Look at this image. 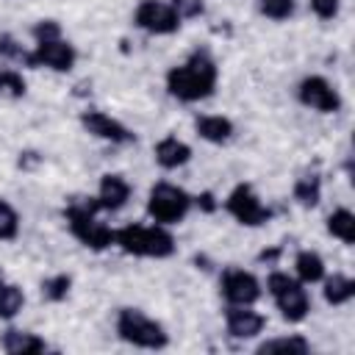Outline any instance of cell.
Returning <instances> with one entry per match:
<instances>
[{
	"label": "cell",
	"instance_id": "cell-30",
	"mask_svg": "<svg viewBox=\"0 0 355 355\" xmlns=\"http://www.w3.org/2000/svg\"><path fill=\"white\" fill-rule=\"evenodd\" d=\"M31 33H33L36 42H42V39H55V36H61V25H58L55 19H39Z\"/></svg>",
	"mask_w": 355,
	"mask_h": 355
},
{
	"label": "cell",
	"instance_id": "cell-26",
	"mask_svg": "<svg viewBox=\"0 0 355 355\" xmlns=\"http://www.w3.org/2000/svg\"><path fill=\"white\" fill-rule=\"evenodd\" d=\"M19 233V214L17 208L0 197V241H14Z\"/></svg>",
	"mask_w": 355,
	"mask_h": 355
},
{
	"label": "cell",
	"instance_id": "cell-18",
	"mask_svg": "<svg viewBox=\"0 0 355 355\" xmlns=\"http://www.w3.org/2000/svg\"><path fill=\"white\" fill-rule=\"evenodd\" d=\"M322 294H324V302L327 305H347L352 297H355V280L349 275H324L322 277Z\"/></svg>",
	"mask_w": 355,
	"mask_h": 355
},
{
	"label": "cell",
	"instance_id": "cell-23",
	"mask_svg": "<svg viewBox=\"0 0 355 355\" xmlns=\"http://www.w3.org/2000/svg\"><path fill=\"white\" fill-rule=\"evenodd\" d=\"M25 305V294L17 283H0V319H14Z\"/></svg>",
	"mask_w": 355,
	"mask_h": 355
},
{
	"label": "cell",
	"instance_id": "cell-19",
	"mask_svg": "<svg viewBox=\"0 0 355 355\" xmlns=\"http://www.w3.org/2000/svg\"><path fill=\"white\" fill-rule=\"evenodd\" d=\"M294 272H297V280H300L302 286L322 283V277L327 275L322 255L313 252V250H300V252H297V258H294Z\"/></svg>",
	"mask_w": 355,
	"mask_h": 355
},
{
	"label": "cell",
	"instance_id": "cell-15",
	"mask_svg": "<svg viewBox=\"0 0 355 355\" xmlns=\"http://www.w3.org/2000/svg\"><path fill=\"white\" fill-rule=\"evenodd\" d=\"M155 164L161 169H180L191 161V147L186 141H180L178 136H164L155 147H153Z\"/></svg>",
	"mask_w": 355,
	"mask_h": 355
},
{
	"label": "cell",
	"instance_id": "cell-9",
	"mask_svg": "<svg viewBox=\"0 0 355 355\" xmlns=\"http://www.w3.org/2000/svg\"><path fill=\"white\" fill-rule=\"evenodd\" d=\"M225 211L244 227H261L269 219V208L261 202L250 183H236L225 197Z\"/></svg>",
	"mask_w": 355,
	"mask_h": 355
},
{
	"label": "cell",
	"instance_id": "cell-2",
	"mask_svg": "<svg viewBox=\"0 0 355 355\" xmlns=\"http://www.w3.org/2000/svg\"><path fill=\"white\" fill-rule=\"evenodd\" d=\"M114 244L136 258H169L175 239L164 225H125L114 230Z\"/></svg>",
	"mask_w": 355,
	"mask_h": 355
},
{
	"label": "cell",
	"instance_id": "cell-16",
	"mask_svg": "<svg viewBox=\"0 0 355 355\" xmlns=\"http://www.w3.org/2000/svg\"><path fill=\"white\" fill-rule=\"evenodd\" d=\"M194 130H197L200 139H205L211 144H225V141L233 139L236 125H233V119H227L222 114H200L194 119Z\"/></svg>",
	"mask_w": 355,
	"mask_h": 355
},
{
	"label": "cell",
	"instance_id": "cell-1",
	"mask_svg": "<svg viewBox=\"0 0 355 355\" xmlns=\"http://www.w3.org/2000/svg\"><path fill=\"white\" fill-rule=\"evenodd\" d=\"M219 83V67L208 50H194L183 64L166 72V92L180 103H200L214 94Z\"/></svg>",
	"mask_w": 355,
	"mask_h": 355
},
{
	"label": "cell",
	"instance_id": "cell-32",
	"mask_svg": "<svg viewBox=\"0 0 355 355\" xmlns=\"http://www.w3.org/2000/svg\"><path fill=\"white\" fill-rule=\"evenodd\" d=\"M0 283H3V269H0Z\"/></svg>",
	"mask_w": 355,
	"mask_h": 355
},
{
	"label": "cell",
	"instance_id": "cell-10",
	"mask_svg": "<svg viewBox=\"0 0 355 355\" xmlns=\"http://www.w3.org/2000/svg\"><path fill=\"white\" fill-rule=\"evenodd\" d=\"M219 294L225 297L227 305H255L263 294L261 280L241 266H227L219 275Z\"/></svg>",
	"mask_w": 355,
	"mask_h": 355
},
{
	"label": "cell",
	"instance_id": "cell-8",
	"mask_svg": "<svg viewBox=\"0 0 355 355\" xmlns=\"http://www.w3.org/2000/svg\"><path fill=\"white\" fill-rule=\"evenodd\" d=\"M180 17L169 6V0H139L133 8V25L153 36H169L180 31Z\"/></svg>",
	"mask_w": 355,
	"mask_h": 355
},
{
	"label": "cell",
	"instance_id": "cell-21",
	"mask_svg": "<svg viewBox=\"0 0 355 355\" xmlns=\"http://www.w3.org/2000/svg\"><path fill=\"white\" fill-rule=\"evenodd\" d=\"M294 200L302 208H316L322 200V178L316 172H305L294 180Z\"/></svg>",
	"mask_w": 355,
	"mask_h": 355
},
{
	"label": "cell",
	"instance_id": "cell-20",
	"mask_svg": "<svg viewBox=\"0 0 355 355\" xmlns=\"http://www.w3.org/2000/svg\"><path fill=\"white\" fill-rule=\"evenodd\" d=\"M258 352H288V355H305L311 352V341L300 333H288V336H275L258 344Z\"/></svg>",
	"mask_w": 355,
	"mask_h": 355
},
{
	"label": "cell",
	"instance_id": "cell-27",
	"mask_svg": "<svg viewBox=\"0 0 355 355\" xmlns=\"http://www.w3.org/2000/svg\"><path fill=\"white\" fill-rule=\"evenodd\" d=\"M258 8L269 19H288L294 14V0H258Z\"/></svg>",
	"mask_w": 355,
	"mask_h": 355
},
{
	"label": "cell",
	"instance_id": "cell-28",
	"mask_svg": "<svg viewBox=\"0 0 355 355\" xmlns=\"http://www.w3.org/2000/svg\"><path fill=\"white\" fill-rule=\"evenodd\" d=\"M169 6L175 8V14L180 19H197L205 11V3L202 0H169Z\"/></svg>",
	"mask_w": 355,
	"mask_h": 355
},
{
	"label": "cell",
	"instance_id": "cell-3",
	"mask_svg": "<svg viewBox=\"0 0 355 355\" xmlns=\"http://www.w3.org/2000/svg\"><path fill=\"white\" fill-rule=\"evenodd\" d=\"M97 211L100 208H97L94 200L92 202L89 200H72L67 205L64 216H67V225H69L72 236L83 247H89L94 252H103V250H108L114 244V227L105 225V222H100L97 219Z\"/></svg>",
	"mask_w": 355,
	"mask_h": 355
},
{
	"label": "cell",
	"instance_id": "cell-29",
	"mask_svg": "<svg viewBox=\"0 0 355 355\" xmlns=\"http://www.w3.org/2000/svg\"><path fill=\"white\" fill-rule=\"evenodd\" d=\"M308 6L319 19H336L341 11V0H308Z\"/></svg>",
	"mask_w": 355,
	"mask_h": 355
},
{
	"label": "cell",
	"instance_id": "cell-24",
	"mask_svg": "<svg viewBox=\"0 0 355 355\" xmlns=\"http://www.w3.org/2000/svg\"><path fill=\"white\" fill-rule=\"evenodd\" d=\"M69 288H72V277L64 275V272H58V275L42 280V297H44L47 302H61V300H67Z\"/></svg>",
	"mask_w": 355,
	"mask_h": 355
},
{
	"label": "cell",
	"instance_id": "cell-22",
	"mask_svg": "<svg viewBox=\"0 0 355 355\" xmlns=\"http://www.w3.org/2000/svg\"><path fill=\"white\" fill-rule=\"evenodd\" d=\"M327 233L344 244H355V214L349 208H336L327 216Z\"/></svg>",
	"mask_w": 355,
	"mask_h": 355
},
{
	"label": "cell",
	"instance_id": "cell-6",
	"mask_svg": "<svg viewBox=\"0 0 355 355\" xmlns=\"http://www.w3.org/2000/svg\"><path fill=\"white\" fill-rule=\"evenodd\" d=\"M266 291L275 300V305H277V311H280V316L286 322L297 324L311 313V297H308L305 286L297 277H291L288 272H280V269L269 272Z\"/></svg>",
	"mask_w": 355,
	"mask_h": 355
},
{
	"label": "cell",
	"instance_id": "cell-7",
	"mask_svg": "<svg viewBox=\"0 0 355 355\" xmlns=\"http://www.w3.org/2000/svg\"><path fill=\"white\" fill-rule=\"evenodd\" d=\"M22 61L33 69L39 67H47L53 72H69L78 61V50L75 44H69L64 36H55V39H42L36 42V47L31 53L22 55Z\"/></svg>",
	"mask_w": 355,
	"mask_h": 355
},
{
	"label": "cell",
	"instance_id": "cell-5",
	"mask_svg": "<svg viewBox=\"0 0 355 355\" xmlns=\"http://www.w3.org/2000/svg\"><path fill=\"white\" fill-rule=\"evenodd\" d=\"M191 205H194V197L169 180L153 183V189L147 194V214L155 225H164V227L183 222L186 214L191 211Z\"/></svg>",
	"mask_w": 355,
	"mask_h": 355
},
{
	"label": "cell",
	"instance_id": "cell-11",
	"mask_svg": "<svg viewBox=\"0 0 355 355\" xmlns=\"http://www.w3.org/2000/svg\"><path fill=\"white\" fill-rule=\"evenodd\" d=\"M297 100L311 108V111H319V114H336L341 111V94L338 89L322 78V75H305L297 86Z\"/></svg>",
	"mask_w": 355,
	"mask_h": 355
},
{
	"label": "cell",
	"instance_id": "cell-17",
	"mask_svg": "<svg viewBox=\"0 0 355 355\" xmlns=\"http://www.w3.org/2000/svg\"><path fill=\"white\" fill-rule=\"evenodd\" d=\"M0 347L8 352V355H36V352H44L47 349V341L31 330H17V327H8L0 338Z\"/></svg>",
	"mask_w": 355,
	"mask_h": 355
},
{
	"label": "cell",
	"instance_id": "cell-12",
	"mask_svg": "<svg viewBox=\"0 0 355 355\" xmlns=\"http://www.w3.org/2000/svg\"><path fill=\"white\" fill-rule=\"evenodd\" d=\"M80 125L94 139H103V141H111V144H133L136 141V133L128 125H122L119 119H114L111 114L97 111V108L83 111L80 114Z\"/></svg>",
	"mask_w": 355,
	"mask_h": 355
},
{
	"label": "cell",
	"instance_id": "cell-13",
	"mask_svg": "<svg viewBox=\"0 0 355 355\" xmlns=\"http://www.w3.org/2000/svg\"><path fill=\"white\" fill-rule=\"evenodd\" d=\"M266 327V316L252 311V305H227L225 311V330L230 338H255Z\"/></svg>",
	"mask_w": 355,
	"mask_h": 355
},
{
	"label": "cell",
	"instance_id": "cell-4",
	"mask_svg": "<svg viewBox=\"0 0 355 355\" xmlns=\"http://www.w3.org/2000/svg\"><path fill=\"white\" fill-rule=\"evenodd\" d=\"M114 327H116V336L125 344L139 347V349H164L169 344V336H166L164 324L150 319L139 308H119Z\"/></svg>",
	"mask_w": 355,
	"mask_h": 355
},
{
	"label": "cell",
	"instance_id": "cell-25",
	"mask_svg": "<svg viewBox=\"0 0 355 355\" xmlns=\"http://www.w3.org/2000/svg\"><path fill=\"white\" fill-rule=\"evenodd\" d=\"M28 83L17 69H0V97L6 100H19L25 97Z\"/></svg>",
	"mask_w": 355,
	"mask_h": 355
},
{
	"label": "cell",
	"instance_id": "cell-31",
	"mask_svg": "<svg viewBox=\"0 0 355 355\" xmlns=\"http://www.w3.org/2000/svg\"><path fill=\"white\" fill-rule=\"evenodd\" d=\"M197 205H200L202 211H214V208H216L214 194H208V191H205V194H200V197H197Z\"/></svg>",
	"mask_w": 355,
	"mask_h": 355
},
{
	"label": "cell",
	"instance_id": "cell-14",
	"mask_svg": "<svg viewBox=\"0 0 355 355\" xmlns=\"http://www.w3.org/2000/svg\"><path fill=\"white\" fill-rule=\"evenodd\" d=\"M128 200H130V183L116 172H105L100 178V189L94 197L97 208L100 211H119L128 205Z\"/></svg>",
	"mask_w": 355,
	"mask_h": 355
}]
</instances>
